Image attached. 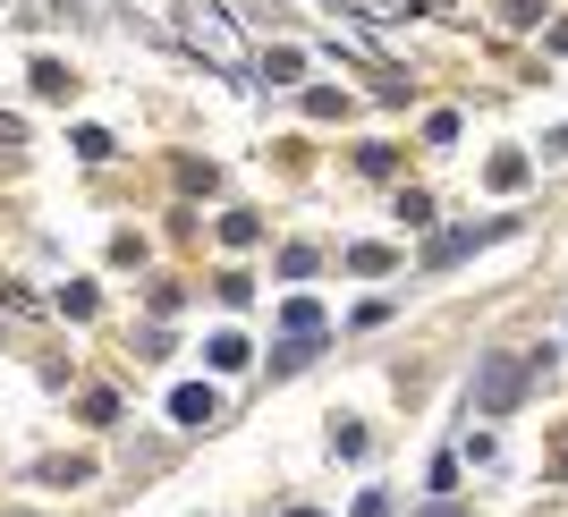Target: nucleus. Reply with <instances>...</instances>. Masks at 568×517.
Wrapping results in <instances>:
<instances>
[{
	"label": "nucleus",
	"instance_id": "2",
	"mask_svg": "<svg viewBox=\"0 0 568 517\" xmlns=\"http://www.w3.org/2000/svg\"><path fill=\"white\" fill-rule=\"evenodd\" d=\"M518 382H526V365H518V356H500V365H493V374H484V382H475V407H484V416H500V407H509V399H518Z\"/></svg>",
	"mask_w": 568,
	"mask_h": 517
},
{
	"label": "nucleus",
	"instance_id": "5",
	"mask_svg": "<svg viewBox=\"0 0 568 517\" xmlns=\"http://www.w3.org/2000/svg\"><path fill=\"white\" fill-rule=\"evenodd\" d=\"M433 517H450V509H433Z\"/></svg>",
	"mask_w": 568,
	"mask_h": 517
},
{
	"label": "nucleus",
	"instance_id": "1",
	"mask_svg": "<svg viewBox=\"0 0 568 517\" xmlns=\"http://www.w3.org/2000/svg\"><path fill=\"white\" fill-rule=\"evenodd\" d=\"M187 34H195V43H204V51H213L221 69H246V43H237L230 9H195V18H187Z\"/></svg>",
	"mask_w": 568,
	"mask_h": 517
},
{
	"label": "nucleus",
	"instance_id": "4",
	"mask_svg": "<svg viewBox=\"0 0 568 517\" xmlns=\"http://www.w3.org/2000/svg\"><path fill=\"white\" fill-rule=\"evenodd\" d=\"M281 323H288V339H314V331H323V314H314V306H288Z\"/></svg>",
	"mask_w": 568,
	"mask_h": 517
},
{
	"label": "nucleus",
	"instance_id": "6",
	"mask_svg": "<svg viewBox=\"0 0 568 517\" xmlns=\"http://www.w3.org/2000/svg\"><path fill=\"white\" fill-rule=\"evenodd\" d=\"M297 517H314V509H297Z\"/></svg>",
	"mask_w": 568,
	"mask_h": 517
},
{
	"label": "nucleus",
	"instance_id": "3",
	"mask_svg": "<svg viewBox=\"0 0 568 517\" xmlns=\"http://www.w3.org/2000/svg\"><path fill=\"white\" fill-rule=\"evenodd\" d=\"M170 416H179V424H213V391H179Z\"/></svg>",
	"mask_w": 568,
	"mask_h": 517
}]
</instances>
